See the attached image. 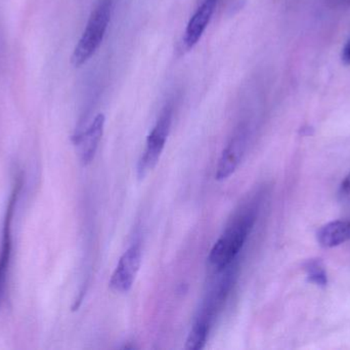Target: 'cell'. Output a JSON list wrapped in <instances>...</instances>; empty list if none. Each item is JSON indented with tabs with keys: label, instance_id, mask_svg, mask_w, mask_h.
Instances as JSON below:
<instances>
[{
	"label": "cell",
	"instance_id": "obj_13",
	"mask_svg": "<svg viewBox=\"0 0 350 350\" xmlns=\"http://www.w3.org/2000/svg\"><path fill=\"white\" fill-rule=\"evenodd\" d=\"M341 59H342L345 65L350 66V38L347 41V45H345V47H343Z\"/></svg>",
	"mask_w": 350,
	"mask_h": 350
},
{
	"label": "cell",
	"instance_id": "obj_5",
	"mask_svg": "<svg viewBox=\"0 0 350 350\" xmlns=\"http://www.w3.org/2000/svg\"><path fill=\"white\" fill-rule=\"evenodd\" d=\"M141 264V247L135 245L131 247L119 260L110 281L111 289L118 293L129 291L135 283Z\"/></svg>",
	"mask_w": 350,
	"mask_h": 350
},
{
	"label": "cell",
	"instance_id": "obj_9",
	"mask_svg": "<svg viewBox=\"0 0 350 350\" xmlns=\"http://www.w3.org/2000/svg\"><path fill=\"white\" fill-rule=\"evenodd\" d=\"M350 240V220H336L318 232V242L324 248H335Z\"/></svg>",
	"mask_w": 350,
	"mask_h": 350
},
{
	"label": "cell",
	"instance_id": "obj_6",
	"mask_svg": "<svg viewBox=\"0 0 350 350\" xmlns=\"http://www.w3.org/2000/svg\"><path fill=\"white\" fill-rule=\"evenodd\" d=\"M246 141V129L242 125L222 151L221 156L218 160L217 168H216V180H226L234 174L244 155Z\"/></svg>",
	"mask_w": 350,
	"mask_h": 350
},
{
	"label": "cell",
	"instance_id": "obj_12",
	"mask_svg": "<svg viewBox=\"0 0 350 350\" xmlns=\"http://www.w3.org/2000/svg\"><path fill=\"white\" fill-rule=\"evenodd\" d=\"M339 195L343 201L350 203V173L341 183Z\"/></svg>",
	"mask_w": 350,
	"mask_h": 350
},
{
	"label": "cell",
	"instance_id": "obj_3",
	"mask_svg": "<svg viewBox=\"0 0 350 350\" xmlns=\"http://www.w3.org/2000/svg\"><path fill=\"white\" fill-rule=\"evenodd\" d=\"M172 121V106L168 104L162 111L157 123L147 139L145 151L139 160L137 174L139 179L144 178L150 171L155 168L159 162L170 134Z\"/></svg>",
	"mask_w": 350,
	"mask_h": 350
},
{
	"label": "cell",
	"instance_id": "obj_2",
	"mask_svg": "<svg viewBox=\"0 0 350 350\" xmlns=\"http://www.w3.org/2000/svg\"><path fill=\"white\" fill-rule=\"evenodd\" d=\"M111 12L112 0H100L96 8L92 10L85 30L80 37L71 57V63L74 67L83 65L98 51L108 29Z\"/></svg>",
	"mask_w": 350,
	"mask_h": 350
},
{
	"label": "cell",
	"instance_id": "obj_7",
	"mask_svg": "<svg viewBox=\"0 0 350 350\" xmlns=\"http://www.w3.org/2000/svg\"><path fill=\"white\" fill-rule=\"evenodd\" d=\"M105 115H96L92 125L84 133L74 137V142L79 147L80 160L82 164H88L94 160L96 149L104 133Z\"/></svg>",
	"mask_w": 350,
	"mask_h": 350
},
{
	"label": "cell",
	"instance_id": "obj_10",
	"mask_svg": "<svg viewBox=\"0 0 350 350\" xmlns=\"http://www.w3.org/2000/svg\"><path fill=\"white\" fill-rule=\"evenodd\" d=\"M210 326L195 321L189 336H187V342H185V349L187 350H201L205 347L207 341L208 334H209Z\"/></svg>",
	"mask_w": 350,
	"mask_h": 350
},
{
	"label": "cell",
	"instance_id": "obj_8",
	"mask_svg": "<svg viewBox=\"0 0 350 350\" xmlns=\"http://www.w3.org/2000/svg\"><path fill=\"white\" fill-rule=\"evenodd\" d=\"M217 2L218 0H204L191 16L185 29V39H183L187 49H191L193 45H197L198 41L201 38L211 20Z\"/></svg>",
	"mask_w": 350,
	"mask_h": 350
},
{
	"label": "cell",
	"instance_id": "obj_4",
	"mask_svg": "<svg viewBox=\"0 0 350 350\" xmlns=\"http://www.w3.org/2000/svg\"><path fill=\"white\" fill-rule=\"evenodd\" d=\"M21 188H22V178L18 177L6 207L3 229H2V245L1 251H0V308L3 305L4 299H5L6 281H8V267H10L12 248V224Z\"/></svg>",
	"mask_w": 350,
	"mask_h": 350
},
{
	"label": "cell",
	"instance_id": "obj_1",
	"mask_svg": "<svg viewBox=\"0 0 350 350\" xmlns=\"http://www.w3.org/2000/svg\"><path fill=\"white\" fill-rule=\"evenodd\" d=\"M254 221L255 214L251 210H247L246 213L239 214L219 240L214 244L208 260L216 271H221L230 266L237 255L242 250Z\"/></svg>",
	"mask_w": 350,
	"mask_h": 350
},
{
	"label": "cell",
	"instance_id": "obj_11",
	"mask_svg": "<svg viewBox=\"0 0 350 350\" xmlns=\"http://www.w3.org/2000/svg\"><path fill=\"white\" fill-rule=\"evenodd\" d=\"M304 268L310 283L314 284L318 287H326L328 284V277L322 261L318 259L310 260L306 263Z\"/></svg>",
	"mask_w": 350,
	"mask_h": 350
}]
</instances>
